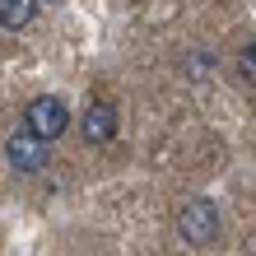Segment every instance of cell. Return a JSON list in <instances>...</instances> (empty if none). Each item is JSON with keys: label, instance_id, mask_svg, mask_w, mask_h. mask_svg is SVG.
<instances>
[{"label": "cell", "instance_id": "cell-1", "mask_svg": "<svg viewBox=\"0 0 256 256\" xmlns=\"http://www.w3.org/2000/svg\"><path fill=\"white\" fill-rule=\"evenodd\" d=\"M177 233H182V242H196V247L214 242L219 238V210H214V200H186L182 210H177Z\"/></svg>", "mask_w": 256, "mask_h": 256}, {"label": "cell", "instance_id": "cell-2", "mask_svg": "<svg viewBox=\"0 0 256 256\" xmlns=\"http://www.w3.org/2000/svg\"><path fill=\"white\" fill-rule=\"evenodd\" d=\"M24 126L33 130V135H42V140H56V135H66L70 112H66V102L56 98V94H38L24 108Z\"/></svg>", "mask_w": 256, "mask_h": 256}, {"label": "cell", "instance_id": "cell-3", "mask_svg": "<svg viewBox=\"0 0 256 256\" xmlns=\"http://www.w3.org/2000/svg\"><path fill=\"white\" fill-rule=\"evenodd\" d=\"M5 154H10V168H14V172L33 177V172L47 168V158H52V140H42V135H33V130L24 126V130H14V135H10Z\"/></svg>", "mask_w": 256, "mask_h": 256}, {"label": "cell", "instance_id": "cell-4", "mask_svg": "<svg viewBox=\"0 0 256 256\" xmlns=\"http://www.w3.org/2000/svg\"><path fill=\"white\" fill-rule=\"evenodd\" d=\"M116 126H122V116H116V108L108 98H94L84 108V140L88 144H108L112 135H116Z\"/></svg>", "mask_w": 256, "mask_h": 256}, {"label": "cell", "instance_id": "cell-5", "mask_svg": "<svg viewBox=\"0 0 256 256\" xmlns=\"http://www.w3.org/2000/svg\"><path fill=\"white\" fill-rule=\"evenodd\" d=\"M33 19H38V0H0V28L24 33Z\"/></svg>", "mask_w": 256, "mask_h": 256}, {"label": "cell", "instance_id": "cell-6", "mask_svg": "<svg viewBox=\"0 0 256 256\" xmlns=\"http://www.w3.org/2000/svg\"><path fill=\"white\" fill-rule=\"evenodd\" d=\"M238 74H242V80L256 88V42H247V47L238 52Z\"/></svg>", "mask_w": 256, "mask_h": 256}]
</instances>
